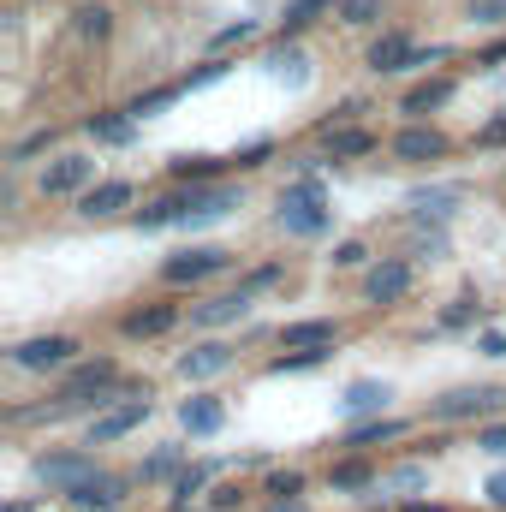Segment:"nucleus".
Wrapping results in <instances>:
<instances>
[{"mask_svg": "<svg viewBox=\"0 0 506 512\" xmlns=\"http://www.w3.org/2000/svg\"><path fill=\"white\" fill-rule=\"evenodd\" d=\"M328 203H322V185L316 179H298L292 191H280V227L286 233H298V239H316V233H328Z\"/></svg>", "mask_w": 506, "mask_h": 512, "instance_id": "f257e3e1", "label": "nucleus"}, {"mask_svg": "<svg viewBox=\"0 0 506 512\" xmlns=\"http://www.w3.org/2000/svg\"><path fill=\"white\" fill-rule=\"evenodd\" d=\"M114 382H120L114 358H90V364H78V370L60 382V411H72V405H102Z\"/></svg>", "mask_w": 506, "mask_h": 512, "instance_id": "f03ea898", "label": "nucleus"}, {"mask_svg": "<svg viewBox=\"0 0 506 512\" xmlns=\"http://www.w3.org/2000/svg\"><path fill=\"white\" fill-rule=\"evenodd\" d=\"M495 411H506V387H453V393H441V399L429 405V417H441V423L495 417Z\"/></svg>", "mask_w": 506, "mask_h": 512, "instance_id": "7ed1b4c3", "label": "nucleus"}, {"mask_svg": "<svg viewBox=\"0 0 506 512\" xmlns=\"http://www.w3.org/2000/svg\"><path fill=\"white\" fill-rule=\"evenodd\" d=\"M72 358H78V340H72V334H36V340H18V346H12V364L30 370V376L66 370Z\"/></svg>", "mask_w": 506, "mask_h": 512, "instance_id": "20e7f679", "label": "nucleus"}, {"mask_svg": "<svg viewBox=\"0 0 506 512\" xmlns=\"http://www.w3.org/2000/svg\"><path fill=\"white\" fill-rule=\"evenodd\" d=\"M90 477H96V459L90 453H42L36 459V483L54 489V495H78Z\"/></svg>", "mask_w": 506, "mask_h": 512, "instance_id": "39448f33", "label": "nucleus"}, {"mask_svg": "<svg viewBox=\"0 0 506 512\" xmlns=\"http://www.w3.org/2000/svg\"><path fill=\"white\" fill-rule=\"evenodd\" d=\"M96 185V161L90 155H54L42 167V197H84Z\"/></svg>", "mask_w": 506, "mask_h": 512, "instance_id": "423d86ee", "label": "nucleus"}, {"mask_svg": "<svg viewBox=\"0 0 506 512\" xmlns=\"http://www.w3.org/2000/svg\"><path fill=\"white\" fill-rule=\"evenodd\" d=\"M233 256L221 251V245H191V251H179V256H167L161 262V280L167 286H191V280H209V274H221Z\"/></svg>", "mask_w": 506, "mask_h": 512, "instance_id": "0eeeda50", "label": "nucleus"}, {"mask_svg": "<svg viewBox=\"0 0 506 512\" xmlns=\"http://www.w3.org/2000/svg\"><path fill=\"white\" fill-rule=\"evenodd\" d=\"M251 316V286L239 280L233 292H215V298H203L197 310H191V322L197 328H233V322H245Z\"/></svg>", "mask_w": 506, "mask_h": 512, "instance_id": "6e6552de", "label": "nucleus"}, {"mask_svg": "<svg viewBox=\"0 0 506 512\" xmlns=\"http://www.w3.org/2000/svg\"><path fill=\"white\" fill-rule=\"evenodd\" d=\"M227 370H233V346H227V340H203V346L179 352V376H185V382H215V376H227Z\"/></svg>", "mask_w": 506, "mask_h": 512, "instance_id": "1a4fd4ad", "label": "nucleus"}, {"mask_svg": "<svg viewBox=\"0 0 506 512\" xmlns=\"http://www.w3.org/2000/svg\"><path fill=\"white\" fill-rule=\"evenodd\" d=\"M364 292H370V304H399V298L411 292V262H405V256L376 262V268L364 274Z\"/></svg>", "mask_w": 506, "mask_h": 512, "instance_id": "9d476101", "label": "nucleus"}, {"mask_svg": "<svg viewBox=\"0 0 506 512\" xmlns=\"http://www.w3.org/2000/svg\"><path fill=\"white\" fill-rule=\"evenodd\" d=\"M459 203H465V185H423V191L405 197V209H411L417 221H453Z\"/></svg>", "mask_w": 506, "mask_h": 512, "instance_id": "9b49d317", "label": "nucleus"}, {"mask_svg": "<svg viewBox=\"0 0 506 512\" xmlns=\"http://www.w3.org/2000/svg\"><path fill=\"white\" fill-rule=\"evenodd\" d=\"M143 417H149V393H143V399H126V405H114V411H102V417L90 423V441H96V447H108V441L131 435Z\"/></svg>", "mask_w": 506, "mask_h": 512, "instance_id": "f8f14e48", "label": "nucleus"}, {"mask_svg": "<svg viewBox=\"0 0 506 512\" xmlns=\"http://www.w3.org/2000/svg\"><path fill=\"white\" fill-rule=\"evenodd\" d=\"M131 179H102V185H90L84 197H78V215H90V221H102V215H120L131 209Z\"/></svg>", "mask_w": 506, "mask_h": 512, "instance_id": "ddd939ff", "label": "nucleus"}, {"mask_svg": "<svg viewBox=\"0 0 506 512\" xmlns=\"http://www.w3.org/2000/svg\"><path fill=\"white\" fill-rule=\"evenodd\" d=\"M393 155L423 167V161H441V155H447V137H441L435 126H405L399 137H393Z\"/></svg>", "mask_w": 506, "mask_h": 512, "instance_id": "4468645a", "label": "nucleus"}, {"mask_svg": "<svg viewBox=\"0 0 506 512\" xmlns=\"http://www.w3.org/2000/svg\"><path fill=\"white\" fill-rule=\"evenodd\" d=\"M221 423H227V405L215 393H197V399L179 405V429L185 435H221Z\"/></svg>", "mask_w": 506, "mask_h": 512, "instance_id": "2eb2a0df", "label": "nucleus"}, {"mask_svg": "<svg viewBox=\"0 0 506 512\" xmlns=\"http://www.w3.org/2000/svg\"><path fill=\"white\" fill-rule=\"evenodd\" d=\"M173 322H179L173 304H143V310H131L126 322H120V334H126V340H161Z\"/></svg>", "mask_w": 506, "mask_h": 512, "instance_id": "dca6fc26", "label": "nucleus"}, {"mask_svg": "<svg viewBox=\"0 0 506 512\" xmlns=\"http://www.w3.org/2000/svg\"><path fill=\"white\" fill-rule=\"evenodd\" d=\"M405 429H411L405 417H364V423L346 429V447H352V453H370V447H381V441H399Z\"/></svg>", "mask_w": 506, "mask_h": 512, "instance_id": "f3484780", "label": "nucleus"}, {"mask_svg": "<svg viewBox=\"0 0 506 512\" xmlns=\"http://www.w3.org/2000/svg\"><path fill=\"white\" fill-rule=\"evenodd\" d=\"M411 48H417V42H411L405 30H381L376 42H370V54H364V60H370V72H405Z\"/></svg>", "mask_w": 506, "mask_h": 512, "instance_id": "a211bd4d", "label": "nucleus"}, {"mask_svg": "<svg viewBox=\"0 0 506 512\" xmlns=\"http://www.w3.org/2000/svg\"><path fill=\"white\" fill-rule=\"evenodd\" d=\"M447 102H453V78H423L417 90H405L399 108H405L411 120H423V114H435V108H447Z\"/></svg>", "mask_w": 506, "mask_h": 512, "instance_id": "6ab92c4d", "label": "nucleus"}, {"mask_svg": "<svg viewBox=\"0 0 506 512\" xmlns=\"http://www.w3.org/2000/svg\"><path fill=\"white\" fill-rule=\"evenodd\" d=\"M185 209H191V185H185V191H173V197H155V203H143V209H137V227H143V233H155V227H173V221H185Z\"/></svg>", "mask_w": 506, "mask_h": 512, "instance_id": "aec40b11", "label": "nucleus"}, {"mask_svg": "<svg viewBox=\"0 0 506 512\" xmlns=\"http://www.w3.org/2000/svg\"><path fill=\"white\" fill-rule=\"evenodd\" d=\"M72 501H78L84 512H114L120 501H126V483H120V477H102V471H96V477H90V483H84V489H78Z\"/></svg>", "mask_w": 506, "mask_h": 512, "instance_id": "412c9836", "label": "nucleus"}, {"mask_svg": "<svg viewBox=\"0 0 506 512\" xmlns=\"http://www.w3.org/2000/svg\"><path fill=\"white\" fill-rule=\"evenodd\" d=\"M387 399H393V387L387 382H352L346 387V399H340V411H346V417H381Z\"/></svg>", "mask_w": 506, "mask_h": 512, "instance_id": "4be33fe9", "label": "nucleus"}, {"mask_svg": "<svg viewBox=\"0 0 506 512\" xmlns=\"http://www.w3.org/2000/svg\"><path fill=\"white\" fill-rule=\"evenodd\" d=\"M322 137H328V155L334 161H358V155L376 149V131H364V126H328Z\"/></svg>", "mask_w": 506, "mask_h": 512, "instance_id": "5701e85b", "label": "nucleus"}, {"mask_svg": "<svg viewBox=\"0 0 506 512\" xmlns=\"http://www.w3.org/2000/svg\"><path fill=\"white\" fill-rule=\"evenodd\" d=\"M334 322L328 316H310V322H286L280 328V346H334Z\"/></svg>", "mask_w": 506, "mask_h": 512, "instance_id": "b1692460", "label": "nucleus"}, {"mask_svg": "<svg viewBox=\"0 0 506 512\" xmlns=\"http://www.w3.org/2000/svg\"><path fill=\"white\" fill-rule=\"evenodd\" d=\"M322 12H340V0H286V12H280V36H298V30H310Z\"/></svg>", "mask_w": 506, "mask_h": 512, "instance_id": "393cba45", "label": "nucleus"}, {"mask_svg": "<svg viewBox=\"0 0 506 512\" xmlns=\"http://www.w3.org/2000/svg\"><path fill=\"white\" fill-rule=\"evenodd\" d=\"M90 137L108 143V149H120V143L137 137V114H131V108H120V114H96V120H90Z\"/></svg>", "mask_w": 506, "mask_h": 512, "instance_id": "a878e982", "label": "nucleus"}, {"mask_svg": "<svg viewBox=\"0 0 506 512\" xmlns=\"http://www.w3.org/2000/svg\"><path fill=\"white\" fill-rule=\"evenodd\" d=\"M209 477H215V465H185L179 477H173V512H185L203 489H209Z\"/></svg>", "mask_w": 506, "mask_h": 512, "instance_id": "bb28decb", "label": "nucleus"}, {"mask_svg": "<svg viewBox=\"0 0 506 512\" xmlns=\"http://www.w3.org/2000/svg\"><path fill=\"white\" fill-rule=\"evenodd\" d=\"M72 30H78V42H102V36L114 30V12L90 0V6H78V12H72Z\"/></svg>", "mask_w": 506, "mask_h": 512, "instance_id": "cd10ccee", "label": "nucleus"}, {"mask_svg": "<svg viewBox=\"0 0 506 512\" xmlns=\"http://www.w3.org/2000/svg\"><path fill=\"white\" fill-rule=\"evenodd\" d=\"M435 256H447V221H423L411 233V262H435Z\"/></svg>", "mask_w": 506, "mask_h": 512, "instance_id": "c85d7f7f", "label": "nucleus"}, {"mask_svg": "<svg viewBox=\"0 0 506 512\" xmlns=\"http://www.w3.org/2000/svg\"><path fill=\"white\" fill-rule=\"evenodd\" d=\"M328 483H334L340 495H352V489H370V483H376V465H370V459H340V465L328 471Z\"/></svg>", "mask_w": 506, "mask_h": 512, "instance_id": "c756f323", "label": "nucleus"}, {"mask_svg": "<svg viewBox=\"0 0 506 512\" xmlns=\"http://www.w3.org/2000/svg\"><path fill=\"white\" fill-rule=\"evenodd\" d=\"M173 179L179 185H209V179H221V161L215 155H179L173 161Z\"/></svg>", "mask_w": 506, "mask_h": 512, "instance_id": "7c9ffc66", "label": "nucleus"}, {"mask_svg": "<svg viewBox=\"0 0 506 512\" xmlns=\"http://www.w3.org/2000/svg\"><path fill=\"white\" fill-rule=\"evenodd\" d=\"M328 358V346H286V358L268 364V376H292V370H316Z\"/></svg>", "mask_w": 506, "mask_h": 512, "instance_id": "2f4dec72", "label": "nucleus"}, {"mask_svg": "<svg viewBox=\"0 0 506 512\" xmlns=\"http://www.w3.org/2000/svg\"><path fill=\"white\" fill-rule=\"evenodd\" d=\"M179 471H185V459H179V447H167V453H149V459L137 465V477H143V483H173Z\"/></svg>", "mask_w": 506, "mask_h": 512, "instance_id": "473e14b6", "label": "nucleus"}, {"mask_svg": "<svg viewBox=\"0 0 506 512\" xmlns=\"http://www.w3.org/2000/svg\"><path fill=\"white\" fill-rule=\"evenodd\" d=\"M268 495H274V501H298V495H304V471H274V477H268Z\"/></svg>", "mask_w": 506, "mask_h": 512, "instance_id": "72a5a7b5", "label": "nucleus"}, {"mask_svg": "<svg viewBox=\"0 0 506 512\" xmlns=\"http://www.w3.org/2000/svg\"><path fill=\"white\" fill-rule=\"evenodd\" d=\"M340 18L364 30V24H376V18H381V0H340Z\"/></svg>", "mask_w": 506, "mask_h": 512, "instance_id": "f704fd0d", "label": "nucleus"}, {"mask_svg": "<svg viewBox=\"0 0 506 512\" xmlns=\"http://www.w3.org/2000/svg\"><path fill=\"white\" fill-rule=\"evenodd\" d=\"M42 149H54V126H48V131H30L24 143H12V167H18V161H30V155H42Z\"/></svg>", "mask_w": 506, "mask_h": 512, "instance_id": "c9c22d12", "label": "nucleus"}, {"mask_svg": "<svg viewBox=\"0 0 506 512\" xmlns=\"http://www.w3.org/2000/svg\"><path fill=\"white\" fill-rule=\"evenodd\" d=\"M251 36H256V24H251V18H239V24H227V30H215V42H209V48L221 54V48H239V42H251Z\"/></svg>", "mask_w": 506, "mask_h": 512, "instance_id": "e433bc0d", "label": "nucleus"}, {"mask_svg": "<svg viewBox=\"0 0 506 512\" xmlns=\"http://www.w3.org/2000/svg\"><path fill=\"white\" fill-rule=\"evenodd\" d=\"M471 322H477V304H471V298H453V304L441 310V328H471Z\"/></svg>", "mask_w": 506, "mask_h": 512, "instance_id": "4c0bfd02", "label": "nucleus"}, {"mask_svg": "<svg viewBox=\"0 0 506 512\" xmlns=\"http://www.w3.org/2000/svg\"><path fill=\"white\" fill-rule=\"evenodd\" d=\"M465 12L477 24H506V0H465Z\"/></svg>", "mask_w": 506, "mask_h": 512, "instance_id": "58836bf2", "label": "nucleus"}, {"mask_svg": "<svg viewBox=\"0 0 506 512\" xmlns=\"http://www.w3.org/2000/svg\"><path fill=\"white\" fill-rule=\"evenodd\" d=\"M477 447L495 453V459H506V423H483V429H477Z\"/></svg>", "mask_w": 506, "mask_h": 512, "instance_id": "ea45409f", "label": "nucleus"}, {"mask_svg": "<svg viewBox=\"0 0 506 512\" xmlns=\"http://www.w3.org/2000/svg\"><path fill=\"white\" fill-rule=\"evenodd\" d=\"M423 483H429V471H423V465H405V471H393V477H387V489H423Z\"/></svg>", "mask_w": 506, "mask_h": 512, "instance_id": "a19ab883", "label": "nucleus"}, {"mask_svg": "<svg viewBox=\"0 0 506 512\" xmlns=\"http://www.w3.org/2000/svg\"><path fill=\"white\" fill-rule=\"evenodd\" d=\"M364 245H358V239H346V245H340V251H334V268H364Z\"/></svg>", "mask_w": 506, "mask_h": 512, "instance_id": "79ce46f5", "label": "nucleus"}, {"mask_svg": "<svg viewBox=\"0 0 506 512\" xmlns=\"http://www.w3.org/2000/svg\"><path fill=\"white\" fill-rule=\"evenodd\" d=\"M501 143H506V114H501V120H489V126L477 131V149H501Z\"/></svg>", "mask_w": 506, "mask_h": 512, "instance_id": "37998d69", "label": "nucleus"}, {"mask_svg": "<svg viewBox=\"0 0 506 512\" xmlns=\"http://www.w3.org/2000/svg\"><path fill=\"white\" fill-rule=\"evenodd\" d=\"M274 280H280V262H268V268H251V274H245V286H251V292L274 286Z\"/></svg>", "mask_w": 506, "mask_h": 512, "instance_id": "c03bdc74", "label": "nucleus"}, {"mask_svg": "<svg viewBox=\"0 0 506 512\" xmlns=\"http://www.w3.org/2000/svg\"><path fill=\"white\" fill-rule=\"evenodd\" d=\"M477 352H483V358H506V334L501 328H489V334L477 340Z\"/></svg>", "mask_w": 506, "mask_h": 512, "instance_id": "a18cd8bd", "label": "nucleus"}, {"mask_svg": "<svg viewBox=\"0 0 506 512\" xmlns=\"http://www.w3.org/2000/svg\"><path fill=\"white\" fill-rule=\"evenodd\" d=\"M209 501H215V512H233V507H239V501H245V495H239V489H233V483H221V489H215V495H209Z\"/></svg>", "mask_w": 506, "mask_h": 512, "instance_id": "49530a36", "label": "nucleus"}, {"mask_svg": "<svg viewBox=\"0 0 506 512\" xmlns=\"http://www.w3.org/2000/svg\"><path fill=\"white\" fill-rule=\"evenodd\" d=\"M262 161H268V143H251V149L239 155V167H262Z\"/></svg>", "mask_w": 506, "mask_h": 512, "instance_id": "de8ad7c7", "label": "nucleus"}, {"mask_svg": "<svg viewBox=\"0 0 506 512\" xmlns=\"http://www.w3.org/2000/svg\"><path fill=\"white\" fill-rule=\"evenodd\" d=\"M489 501H495V507H506V471H495V477H489Z\"/></svg>", "mask_w": 506, "mask_h": 512, "instance_id": "09e8293b", "label": "nucleus"}, {"mask_svg": "<svg viewBox=\"0 0 506 512\" xmlns=\"http://www.w3.org/2000/svg\"><path fill=\"white\" fill-rule=\"evenodd\" d=\"M506 60V42H495V48H483V66H501Z\"/></svg>", "mask_w": 506, "mask_h": 512, "instance_id": "8fccbe9b", "label": "nucleus"}, {"mask_svg": "<svg viewBox=\"0 0 506 512\" xmlns=\"http://www.w3.org/2000/svg\"><path fill=\"white\" fill-rule=\"evenodd\" d=\"M405 512H447V507H435V501H405Z\"/></svg>", "mask_w": 506, "mask_h": 512, "instance_id": "3c124183", "label": "nucleus"}, {"mask_svg": "<svg viewBox=\"0 0 506 512\" xmlns=\"http://www.w3.org/2000/svg\"><path fill=\"white\" fill-rule=\"evenodd\" d=\"M268 512H310V507H304V501H274Z\"/></svg>", "mask_w": 506, "mask_h": 512, "instance_id": "603ef678", "label": "nucleus"}, {"mask_svg": "<svg viewBox=\"0 0 506 512\" xmlns=\"http://www.w3.org/2000/svg\"><path fill=\"white\" fill-rule=\"evenodd\" d=\"M6 512H30V507H6Z\"/></svg>", "mask_w": 506, "mask_h": 512, "instance_id": "864d4df0", "label": "nucleus"}, {"mask_svg": "<svg viewBox=\"0 0 506 512\" xmlns=\"http://www.w3.org/2000/svg\"><path fill=\"white\" fill-rule=\"evenodd\" d=\"M185 512H191V507H185Z\"/></svg>", "mask_w": 506, "mask_h": 512, "instance_id": "5fc2aeb1", "label": "nucleus"}]
</instances>
